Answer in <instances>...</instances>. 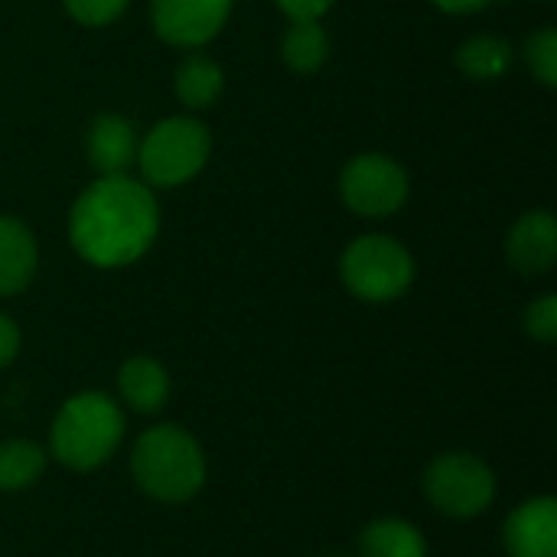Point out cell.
I'll use <instances>...</instances> for the list:
<instances>
[{
  "instance_id": "cell-9",
  "label": "cell",
  "mask_w": 557,
  "mask_h": 557,
  "mask_svg": "<svg viewBox=\"0 0 557 557\" xmlns=\"http://www.w3.org/2000/svg\"><path fill=\"white\" fill-rule=\"evenodd\" d=\"M140 134L131 117L117 111H101L85 127V160L98 176H121L131 173L137 163Z\"/></svg>"
},
{
  "instance_id": "cell-11",
  "label": "cell",
  "mask_w": 557,
  "mask_h": 557,
  "mask_svg": "<svg viewBox=\"0 0 557 557\" xmlns=\"http://www.w3.org/2000/svg\"><path fill=\"white\" fill-rule=\"evenodd\" d=\"M503 545L509 557H557V503L535 496L522 503L503 525Z\"/></svg>"
},
{
  "instance_id": "cell-19",
  "label": "cell",
  "mask_w": 557,
  "mask_h": 557,
  "mask_svg": "<svg viewBox=\"0 0 557 557\" xmlns=\"http://www.w3.org/2000/svg\"><path fill=\"white\" fill-rule=\"evenodd\" d=\"M522 59H525V65H529L532 78H535L542 88L555 91L557 88V29L555 26H542V29L529 33V36H525V42H522Z\"/></svg>"
},
{
  "instance_id": "cell-22",
  "label": "cell",
  "mask_w": 557,
  "mask_h": 557,
  "mask_svg": "<svg viewBox=\"0 0 557 557\" xmlns=\"http://www.w3.org/2000/svg\"><path fill=\"white\" fill-rule=\"evenodd\" d=\"M277 10L287 16V23H297V20H323L336 0H274Z\"/></svg>"
},
{
  "instance_id": "cell-25",
  "label": "cell",
  "mask_w": 557,
  "mask_h": 557,
  "mask_svg": "<svg viewBox=\"0 0 557 557\" xmlns=\"http://www.w3.org/2000/svg\"><path fill=\"white\" fill-rule=\"evenodd\" d=\"M323 557H349V555H336V552H333V555H323Z\"/></svg>"
},
{
  "instance_id": "cell-1",
  "label": "cell",
  "mask_w": 557,
  "mask_h": 557,
  "mask_svg": "<svg viewBox=\"0 0 557 557\" xmlns=\"http://www.w3.org/2000/svg\"><path fill=\"white\" fill-rule=\"evenodd\" d=\"M65 228L72 251L85 264L98 271L131 268L153 248L160 235L157 189L131 173L95 176L75 196Z\"/></svg>"
},
{
  "instance_id": "cell-2",
  "label": "cell",
  "mask_w": 557,
  "mask_h": 557,
  "mask_svg": "<svg viewBox=\"0 0 557 557\" xmlns=\"http://www.w3.org/2000/svg\"><path fill=\"white\" fill-rule=\"evenodd\" d=\"M131 476L144 496L180 506L206 486V454L180 424H157L137 437L131 450Z\"/></svg>"
},
{
  "instance_id": "cell-13",
  "label": "cell",
  "mask_w": 557,
  "mask_h": 557,
  "mask_svg": "<svg viewBox=\"0 0 557 557\" xmlns=\"http://www.w3.org/2000/svg\"><path fill=\"white\" fill-rule=\"evenodd\" d=\"M225 91V69L219 59H212L202 49L183 52V59L173 69V95L186 108V114L209 111Z\"/></svg>"
},
{
  "instance_id": "cell-16",
  "label": "cell",
  "mask_w": 557,
  "mask_h": 557,
  "mask_svg": "<svg viewBox=\"0 0 557 557\" xmlns=\"http://www.w3.org/2000/svg\"><path fill=\"white\" fill-rule=\"evenodd\" d=\"M277 52H281V62L294 75H313V72H320L330 62V33H326L323 20H297V23H287Z\"/></svg>"
},
{
  "instance_id": "cell-14",
  "label": "cell",
  "mask_w": 557,
  "mask_h": 557,
  "mask_svg": "<svg viewBox=\"0 0 557 557\" xmlns=\"http://www.w3.org/2000/svg\"><path fill=\"white\" fill-rule=\"evenodd\" d=\"M117 392L131 411L157 414L170 398V372L153 356H131L117 372Z\"/></svg>"
},
{
  "instance_id": "cell-7",
  "label": "cell",
  "mask_w": 557,
  "mask_h": 557,
  "mask_svg": "<svg viewBox=\"0 0 557 557\" xmlns=\"http://www.w3.org/2000/svg\"><path fill=\"white\" fill-rule=\"evenodd\" d=\"M424 496L447 519H476L496 499V476L476 454L450 450L428 467Z\"/></svg>"
},
{
  "instance_id": "cell-10",
  "label": "cell",
  "mask_w": 557,
  "mask_h": 557,
  "mask_svg": "<svg viewBox=\"0 0 557 557\" xmlns=\"http://www.w3.org/2000/svg\"><path fill=\"white\" fill-rule=\"evenodd\" d=\"M506 258L525 277H542L557 261V219L548 209L522 212L506 235Z\"/></svg>"
},
{
  "instance_id": "cell-17",
  "label": "cell",
  "mask_w": 557,
  "mask_h": 557,
  "mask_svg": "<svg viewBox=\"0 0 557 557\" xmlns=\"http://www.w3.org/2000/svg\"><path fill=\"white\" fill-rule=\"evenodd\" d=\"M362 557H428V542L418 525L405 519H375L359 532Z\"/></svg>"
},
{
  "instance_id": "cell-18",
  "label": "cell",
  "mask_w": 557,
  "mask_h": 557,
  "mask_svg": "<svg viewBox=\"0 0 557 557\" xmlns=\"http://www.w3.org/2000/svg\"><path fill=\"white\" fill-rule=\"evenodd\" d=\"M46 473V450L33 441L0 444V493L29 490Z\"/></svg>"
},
{
  "instance_id": "cell-23",
  "label": "cell",
  "mask_w": 557,
  "mask_h": 557,
  "mask_svg": "<svg viewBox=\"0 0 557 557\" xmlns=\"http://www.w3.org/2000/svg\"><path fill=\"white\" fill-rule=\"evenodd\" d=\"M16 352H20V326L7 313H0V369H7L16 359Z\"/></svg>"
},
{
  "instance_id": "cell-15",
  "label": "cell",
  "mask_w": 557,
  "mask_h": 557,
  "mask_svg": "<svg viewBox=\"0 0 557 557\" xmlns=\"http://www.w3.org/2000/svg\"><path fill=\"white\" fill-rule=\"evenodd\" d=\"M454 62L470 82H499L516 65V46L496 33H473L457 46Z\"/></svg>"
},
{
  "instance_id": "cell-24",
  "label": "cell",
  "mask_w": 557,
  "mask_h": 557,
  "mask_svg": "<svg viewBox=\"0 0 557 557\" xmlns=\"http://www.w3.org/2000/svg\"><path fill=\"white\" fill-rule=\"evenodd\" d=\"M431 3L450 16H473V13H483L486 7H493L496 0H431Z\"/></svg>"
},
{
  "instance_id": "cell-12",
  "label": "cell",
  "mask_w": 557,
  "mask_h": 557,
  "mask_svg": "<svg viewBox=\"0 0 557 557\" xmlns=\"http://www.w3.org/2000/svg\"><path fill=\"white\" fill-rule=\"evenodd\" d=\"M39 271V245L33 228L16 215H0V297L23 294Z\"/></svg>"
},
{
  "instance_id": "cell-3",
  "label": "cell",
  "mask_w": 557,
  "mask_h": 557,
  "mask_svg": "<svg viewBox=\"0 0 557 557\" xmlns=\"http://www.w3.org/2000/svg\"><path fill=\"white\" fill-rule=\"evenodd\" d=\"M121 441L124 414L104 392L72 395L49 428V454L75 473H91L104 467Z\"/></svg>"
},
{
  "instance_id": "cell-4",
  "label": "cell",
  "mask_w": 557,
  "mask_h": 557,
  "mask_svg": "<svg viewBox=\"0 0 557 557\" xmlns=\"http://www.w3.org/2000/svg\"><path fill=\"white\" fill-rule=\"evenodd\" d=\"M212 157V131L196 114H170L147 127L137 144L140 180L150 189H180L193 183Z\"/></svg>"
},
{
  "instance_id": "cell-20",
  "label": "cell",
  "mask_w": 557,
  "mask_h": 557,
  "mask_svg": "<svg viewBox=\"0 0 557 557\" xmlns=\"http://www.w3.org/2000/svg\"><path fill=\"white\" fill-rule=\"evenodd\" d=\"M62 7L78 26L101 29V26L117 23L127 13L131 0H62Z\"/></svg>"
},
{
  "instance_id": "cell-5",
  "label": "cell",
  "mask_w": 557,
  "mask_h": 557,
  "mask_svg": "<svg viewBox=\"0 0 557 557\" xmlns=\"http://www.w3.org/2000/svg\"><path fill=\"white\" fill-rule=\"evenodd\" d=\"M414 255L392 235L372 232L352 238L339 255L343 287L366 304H392L414 284Z\"/></svg>"
},
{
  "instance_id": "cell-8",
  "label": "cell",
  "mask_w": 557,
  "mask_h": 557,
  "mask_svg": "<svg viewBox=\"0 0 557 557\" xmlns=\"http://www.w3.org/2000/svg\"><path fill=\"white\" fill-rule=\"evenodd\" d=\"M235 0H150V26L173 49L209 46L232 20Z\"/></svg>"
},
{
  "instance_id": "cell-21",
  "label": "cell",
  "mask_w": 557,
  "mask_h": 557,
  "mask_svg": "<svg viewBox=\"0 0 557 557\" xmlns=\"http://www.w3.org/2000/svg\"><path fill=\"white\" fill-rule=\"evenodd\" d=\"M522 326L532 339L539 343H555L557 339V297L555 294H542L539 300H532L522 313Z\"/></svg>"
},
{
  "instance_id": "cell-6",
  "label": "cell",
  "mask_w": 557,
  "mask_h": 557,
  "mask_svg": "<svg viewBox=\"0 0 557 557\" xmlns=\"http://www.w3.org/2000/svg\"><path fill=\"white\" fill-rule=\"evenodd\" d=\"M343 206L359 219H392L408 206L411 176L408 170L382 150H362L343 163L336 180Z\"/></svg>"
}]
</instances>
